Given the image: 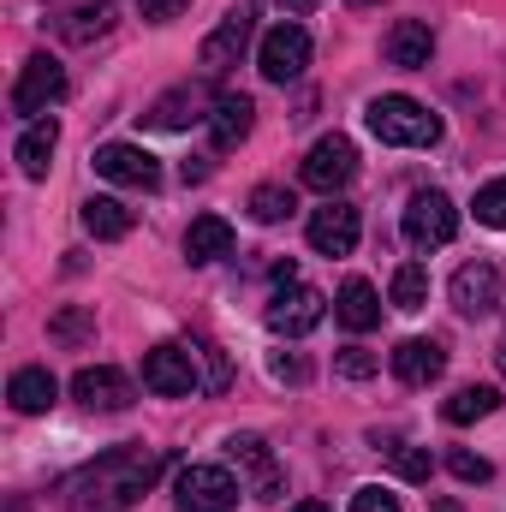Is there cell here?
Instances as JSON below:
<instances>
[{
	"label": "cell",
	"mask_w": 506,
	"mask_h": 512,
	"mask_svg": "<svg viewBox=\"0 0 506 512\" xmlns=\"http://www.w3.org/2000/svg\"><path fill=\"white\" fill-rule=\"evenodd\" d=\"M393 304L399 310H423L429 304V268L423 262H399L393 268Z\"/></svg>",
	"instance_id": "28"
},
{
	"label": "cell",
	"mask_w": 506,
	"mask_h": 512,
	"mask_svg": "<svg viewBox=\"0 0 506 512\" xmlns=\"http://www.w3.org/2000/svg\"><path fill=\"white\" fill-rule=\"evenodd\" d=\"M352 512H399V495H387V489L370 483V489H358V495H352Z\"/></svg>",
	"instance_id": "35"
},
{
	"label": "cell",
	"mask_w": 506,
	"mask_h": 512,
	"mask_svg": "<svg viewBox=\"0 0 506 512\" xmlns=\"http://www.w3.org/2000/svg\"><path fill=\"white\" fill-rule=\"evenodd\" d=\"M191 352L203 358V387H209V393H221V387H227V358H221V346H209V340H197Z\"/></svg>",
	"instance_id": "33"
},
{
	"label": "cell",
	"mask_w": 506,
	"mask_h": 512,
	"mask_svg": "<svg viewBox=\"0 0 506 512\" xmlns=\"http://www.w3.org/2000/svg\"><path fill=\"white\" fill-rule=\"evenodd\" d=\"M471 209H477V221H483V227H495V233H501V227H506V179H489V185L477 191V203H471Z\"/></svg>",
	"instance_id": "30"
},
{
	"label": "cell",
	"mask_w": 506,
	"mask_h": 512,
	"mask_svg": "<svg viewBox=\"0 0 506 512\" xmlns=\"http://www.w3.org/2000/svg\"><path fill=\"white\" fill-rule=\"evenodd\" d=\"M256 126V102L251 96H215V108H209V137H215V149H239Z\"/></svg>",
	"instance_id": "19"
},
{
	"label": "cell",
	"mask_w": 506,
	"mask_h": 512,
	"mask_svg": "<svg viewBox=\"0 0 506 512\" xmlns=\"http://www.w3.org/2000/svg\"><path fill=\"white\" fill-rule=\"evenodd\" d=\"M143 387L149 393H161V399H185V393H197L203 376H197V352L191 346H149L143 352Z\"/></svg>",
	"instance_id": "6"
},
{
	"label": "cell",
	"mask_w": 506,
	"mask_h": 512,
	"mask_svg": "<svg viewBox=\"0 0 506 512\" xmlns=\"http://www.w3.org/2000/svg\"><path fill=\"white\" fill-rule=\"evenodd\" d=\"M429 512H459V501H447V495H441V501H435Z\"/></svg>",
	"instance_id": "39"
},
{
	"label": "cell",
	"mask_w": 506,
	"mask_h": 512,
	"mask_svg": "<svg viewBox=\"0 0 506 512\" xmlns=\"http://www.w3.org/2000/svg\"><path fill=\"white\" fill-rule=\"evenodd\" d=\"M334 370H340L346 382H364V376H376V370H381V358H376V352H364V346H346V352L334 358Z\"/></svg>",
	"instance_id": "32"
},
{
	"label": "cell",
	"mask_w": 506,
	"mask_h": 512,
	"mask_svg": "<svg viewBox=\"0 0 506 512\" xmlns=\"http://www.w3.org/2000/svg\"><path fill=\"white\" fill-rule=\"evenodd\" d=\"M292 512H328V507H322V501H298Z\"/></svg>",
	"instance_id": "40"
},
{
	"label": "cell",
	"mask_w": 506,
	"mask_h": 512,
	"mask_svg": "<svg viewBox=\"0 0 506 512\" xmlns=\"http://www.w3.org/2000/svg\"><path fill=\"white\" fill-rule=\"evenodd\" d=\"M54 102H66V66L54 54H30L18 66V84H12V114L24 120H42Z\"/></svg>",
	"instance_id": "4"
},
{
	"label": "cell",
	"mask_w": 506,
	"mask_h": 512,
	"mask_svg": "<svg viewBox=\"0 0 506 512\" xmlns=\"http://www.w3.org/2000/svg\"><path fill=\"white\" fill-rule=\"evenodd\" d=\"M495 405H501V393L477 382V387H459L453 399H441V417H447V423H483Z\"/></svg>",
	"instance_id": "25"
},
{
	"label": "cell",
	"mask_w": 506,
	"mask_h": 512,
	"mask_svg": "<svg viewBox=\"0 0 506 512\" xmlns=\"http://www.w3.org/2000/svg\"><path fill=\"white\" fill-rule=\"evenodd\" d=\"M191 0H137V12L149 18V24H167V18H179Z\"/></svg>",
	"instance_id": "36"
},
{
	"label": "cell",
	"mask_w": 506,
	"mask_h": 512,
	"mask_svg": "<svg viewBox=\"0 0 506 512\" xmlns=\"http://www.w3.org/2000/svg\"><path fill=\"white\" fill-rule=\"evenodd\" d=\"M447 471H453L459 483H489V477H495V465H489L483 453H465V447H453V453H447Z\"/></svg>",
	"instance_id": "31"
},
{
	"label": "cell",
	"mask_w": 506,
	"mask_h": 512,
	"mask_svg": "<svg viewBox=\"0 0 506 512\" xmlns=\"http://www.w3.org/2000/svg\"><path fill=\"white\" fill-rule=\"evenodd\" d=\"M447 298H453V310L459 316H489L495 304H501V268L495 262H465L459 274H453V286H447Z\"/></svg>",
	"instance_id": "13"
},
{
	"label": "cell",
	"mask_w": 506,
	"mask_h": 512,
	"mask_svg": "<svg viewBox=\"0 0 506 512\" xmlns=\"http://www.w3.org/2000/svg\"><path fill=\"white\" fill-rule=\"evenodd\" d=\"M161 453L131 441V447H108L102 459H90L72 483H66V512H126L143 501V489L155 483Z\"/></svg>",
	"instance_id": "1"
},
{
	"label": "cell",
	"mask_w": 506,
	"mask_h": 512,
	"mask_svg": "<svg viewBox=\"0 0 506 512\" xmlns=\"http://www.w3.org/2000/svg\"><path fill=\"white\" fill-rule=\"evenodd\" d=\"M54 149H60V126H54V120H36V126L18 137V149H12V155H18V173H24V179H48Z\"/></svg>",
	"instance_id": "22"
},
{
	"label": "cell",
	"mask_w": 506,
	"mask_h": 512,
	"mask_svg": "<svg viewBox=\"0 0 506 512\" xmlns=\"http://www.w3.org/2000/svg\"><path fill=\"white\" fill-rule=\"evenodd\" d=\"M185 256H191V262H221V256H233V227H227L221 215H197L191 233H185Z\"/></svg>",
	"instance_id": "23"
},
{
	"label": "cell",
	"mask_w": 506,
	"mask_h": 512,
	"mask_svg": "<svg viewBox=\"0 0 506 512\" xmlns=\"http://www.w3.org/2000/svg\"><path fill=\"white\" fill-rule=\"evenodd\" d=\"M352 6H381V0H352Z\"/></svg>",
	"instance_id": "42"
},
{
	"label": "cell",
	"mask_w": 506,
	"mask_h": 512,
	"mask_svg": "<svg viewBox=\"0 0 506 512\" xmlns=\"http://www.w3.org/2000/svg\"><path fill=\"white\" fill-rule=\"evenodd\" d=\"M90 328H96V316H90V310H60V316L48 322V334H54V340H84Z\"/></svg>",
	"instance_id": "34"
},
{
	"label": "cell",
	"mask_w": 506,
	"mask_h": 512,
	"mask_svg": "<svg viewBox=\"0 0 506 512\" xmlns=\"http://www.w3.org/2000/svg\"><path fill=\"white\" fill-rule=\"evenodd\" d=\"M387 364H393V376L405 387H429V382H441L447 352H441L435 340H399V346L387 352Z\"/></svg>",
	"instance_id": "15"
},
{
	"label": "cell",
	"mask_w": 506,
	"mask_h": 512,
	"mask_svg": "<svg viewBox=\"0 0 506 512\" xmlns=\"http://www.w3.org/2000/svg\"><path fill=\"white\" fill-rule=\"evenodd\" d=\"M453 233H459V209L447 191H417L405 203V245L411 251H441V245H453Z\"/></svg>",
	"instance_id": "5"
},
{
	"label": "cell",
	"mask_w": 506,
	"mask_h": 512,
	"mask_svg": "<svg viewBox=\"0 0 506 512\" xmlns=\"http://www.w3.org/2000/svg\"><path fill=\"white\" fill-rule=\"evenodd\" d=\"M268 370H274V382H304V376H310V370H304V358H274Z\"/></svg>",
	"instance_id": "37"
},
{
	"label": "cell",
	"mask_w": 506,
	"mask_h": 512,
	"mask_svg": "<svg viewBox=\"0 0 506 512\" xmlns=\"http://www.w3.org/2000/svg\"><path fill=\"white\" fill-rule=\"evenodd\" d=\"M322 316H328V298L316 292V286H280L274 298H268V310H262V322L274 328V334H286V340H304L310 328H322Z\"/></svg>",
	"instance_id": "9"
},
{
	"label": "cell",
	"mask_w": 506,
	"mask_h": 512,
	"mask_svg": "<svg viewBox=\"0 0 506 512\" xmlns=\"http://www.w3.org/2000/svg\"><path fill=\"white\" fill-rule=\"evenodd\" d=\"M251 30H256V6L251 0H239L209 36H203V48H197V60L209 66V72H227V66H239V54L251 48Z\"/></svg>",
	"instance_id": "10"
},
{
	"label": "cell",
	"mask_w": 506,
	"mask_h": 512,
	"mask_svg": "<svg viewBox=\"0 0 506 512\" xmlns=\"http://www.w3.org/2000/svg\"><path fill=\"white\" fill-rule=\"evenodd\" d=\"M245 495V483L227 471V465H185L173 477V501L179 512H233Z\"/></svg>",
	"instance_id": "3"
},
{
	"label": "cell",
	"mask_w": 506,
	"mask_h": 512,
	"mask_svg": "<svg viewBox=\"0 0 506 512\" xmlns=\"http://www.w3.org/2000/svg\"><path fill=\"white\" fill-rule=\"evenodd\" d=\"M6 399H12V411H24V417H36V411H48L54 399H60V382L42 370V364H30V370H18L12 382H6Z\"/></svg>",
	"instance_id": "20"
},
{
	"label": "cell",
	"mask_w": 506,
	"mask_h": 512,
	"mask_svg": "<svg viewBox=\"0 0 506 512\" xmlns=\"http://www.w3.org/2000/svg\"><path fill=\"white\" fill-rule=\"evenodd\" d=\"M256 66H262L268 84L304 78V66H310V30H304V24H274V30L256 42Z\"/></svg>",
	"instance_id": "7"
},
{
	"label": "cell",
	"mask_w": 506,
	"mask_h": 512,
	"mask_svg": "<svg viewBox=\"0 0 506 512\" xmlns=\"http://www.w3.org/2000/svg\"><path fill=\"white\" fill-rule=\"evenodd\" d=\"M358 233H364V221H358V209L340 203V197H328V203L310 215V245L322 256H352L358 251Z\"/></svg>",
	"instance_id": "12"
},
{
	"label": "cell",
	"mask_w": 506,
	"mask_h": 512,
	"mask_svg": "<svg viewBox=\"0 0 506 512\" xmlns=\"http://www.w3.org/2000/svg\"><path fill=\"white\" fill-rule=\"evenodd\" d=\"M72 399L90 405V411H126L137 393H131V382L114 370V364H90V370L72 376Z\"/></svg>",
	"instance_id": "14"
},
{
	"label": "cell",
	"mask_w": 506,
	"mask_h": 512,
	"mask_svg": "<svg viewBox=\"0 0 506 512\" xmlns=\"http://www.w3.org/2000/svg\"><path fill=\"white\" fill-rule=\"evenodd\" d=\"M352 173H358V143L352 137H322L310 155H304V167H298V179L310 185V191H322V197H334V191H346L352 185Z\"/></svg>",
	"instance_id": "8"
},
{
	"label": "cell",
	"mask_w": 506,
	"mask_h": 512,
	"mask_svg": "<svg viewBox=\"0 0 506 512\" xmlns=\"http://www.w3.org/2000/svg\"><path fill=\"white\" fill-rule=\"evenodd\" d=\"M292 209H298V197H292L286 185H256L251 191V221L256 227H280Z\"/></svg>",
	"instance_id": "27"
},
{
	"label": "cell",
	"mask_w": 506,
	"mask_h": 512,
	"mask_svg": "<svg viewBox=\"0 0 506 512\" xmlns=\"http://www.w3.org/2000/svg\"><path fill=\"white\" fill-rule=\"evenodd\" d=\"M364 126L376 131L381 143H393V149H429V143H441V114H429L411 96H376L370 114H364Z\"/></svg>",
	"instance_id": "2"
},
{
	"label": "cell",
	"mask_w": 506,
	"mask_h": 512,
	"mask_svg": "<svg viewBox=\"0 0 506 512\" xmlns=\"http://www.w3.org/2000/svg\"><path fill=\"white\" fill-rule=\"evenodd\" d=\"M108 24H114V0H96V6L66 12V18H60V36H66V42H96Z\"/></svg>",
	"instance_id": "26"
},
{
	"label": "cell",
	"mask_w": 506,
	"mask_h": 512,
	"mask_svg": "<svg viewBox=\"0 0 506 512\" xmlns=\"http://www.w3.org/2000/svg\"><path fill=\"white\" fill-rule=\"evenodd\" d=\"M280 6H286V12H292V18H304V12H316V6H322V0H280Z\"/></svg>",
	"instance_id": "38"
},
{
	"label": "cell",
	"mask_w": 506,
	"mask_h": 512,
	"mask_svg": "<svg viewBox=\"0 0 506 512\" xmlns=\"http://www.w3.org/2000/svg\"><path fill=\"white\" fill-rule=\"evenodd\" d=\"M495 358H501V376H506V334H501V352H495Z\"/></svg>",
	"instance_id": "41"
},
{
	"label": "cell",
	"mask_w": 506,
	"mask_h": 512,
	"mask_svg": "<svg viewBox=\"0 0 506 512\" xmlns=\"http://www.w3.org/2000/svg\"><path fill=\"white\" fill-rule=\"evenodd\" d=\"M429 54H435V30H429L423 18H399V24L387 30V66H399V72H423Z\"/></svg>",
	"instance_id": "18"
},
{
	"label": "cell",
	"mask_w": 506,
	"mask_h": 512,
	"mask_svg": "<svg viewBox=\"0 0 506 512\" xmlns=\"http://www.w3.org/2000/svg\"><path fill=\"white\" fill-rule=\"evenodd\" d=\"M203 108H215V96H209V90H197V84H179V90H167L143 120H149L155 131H185L191 120H209Z\"/></svg>",
	"instance_id": "17"
},
{
	"label": "cell",
	"mask_w": 506,
	"mask_h": 512,
	"mask_svg": "<svg viewBox=\"0 0 506 512\" xmlns=\"http://www.w3.org/2000/svg\"><path fill=\"white\" fill-rule=\"evenodd\" d=\"M96 173L114 179V185H131V191H155L161 185V161L143 143H102L96 149Z\"/></svg>",
	"instance_id": "11"
},
{
	"label": "cell",
	"mask_w": 506,
	"mask_h": 512,
	"mask_svg": "<svg viewBox=\"0 0 506 512\" xmlns=\"http://www.w3.org/2000/svg\"><path fill=\"white\" fill-rule=\"evenodd\" d=\"M387 453H393V471H399L405 483H429V477H435L429 447H387Z\"/></svg>",
	"instance_id": "29"
},
{
	"label": "cell",
	"mask_w": 506,
	"mask_h": 512,
	"mask_svg": "<svg viewBox=\"0 0 506 512\" xmlns=\"http://www.w3.org/2000/svg\"><path fill=\"white\" fill-rule=\"evenodd\" d=\"M334 316H340L352 334H370V328L381 322L376 286H370V280H346V286H340V298H334Z\"/></svg>",
	"instance_id": "21"
},
{
	"label": "cell",
	"mask_w": 506,
	"mask_h": 512,
	"mask_svg": "<svg viewBox=\"0 0 506 512\" xmlns=\"http://www.w3.org/2000/svg\"><path fill=\"white\" fill-rule=\"evenodd\" d=\"M227 453H233V465L251 471V495L256 501H280V465L268 459V441H262V435H233Z\"/></svg>",
	"instance_id": "16"
},
{
	"label": "cell",
	"mask_w": 506,
	"mask_h": 512,
	"mask_svg": "<svg viewBox=\"0 0 506 512\" xmlns=\"http://www.w3.org/2000/svg\"><path fill=\"white\" fill-rule=\"evenodd\" d=\"M131 227H137V215H131L120 197H90L84 203V233L90 239H126Z\"/></svg>",
	"instance_id": "24"
}]
</instances>
